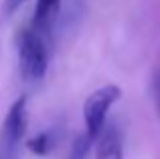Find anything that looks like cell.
Returning a JSON list of instances; mask_svg holds the SVG:
<instances>
[{
	"label": "cell",
	"instance_id": "obj_1",
	"mask_svg": "<svg viewBox=\"0 0 160 159\" xmlns=\"http://www.w3.org/2000/svg\"><path fill=\"white\" fill-rule=\"evenodd\" d=\"M18 61L20 74L27 82H39L45 78L49 68V51L43 35L35 29H24L18 37Z\"/></svg>",
	"mask_w": 160,
	"mask_h": 159
},
{
	"label": "cell",
	"instance_id": "obj_3",
	"mask_svg": "<svg viewBox=\"0 0 160 159\" xmlns=\"http://www.w3.org/2000/svg\"><path fill=\"white\" fill-rule=\"evenodd\" d=\"M27 123H28V116H27V98L20 96L12 102L10 110L6 114V120H4V137L10 145H16L20 139L24 137L27 133Z\"/></svg>",
	"mask_w": 160,
	"mask_h": 159
},
{
	"label": "cell",
	"instance_id": "obj_6",
	"mask_svg": "<svg viewBox=\"0 0 160 159\" xmlns=\"http://www.w3.org/2000/svg\"><path fill=\"white\" fill-rule=\"evenodd\" d=\"M55 143H57L55 131H43L37 137L28 139L27 147H28L31 153H35V155H39V157H45V155H49V153L55 149Z\"/></svg>",
	"mask_w": 160,
	"mask_h": 159
},
{
	"label": "cell",
	"instance_id": "obj_5",
	"mask_svg": "<svg viewBox=\"0 0 160 159\" xmlns=\"http://www.w3.org/2000/svg\"><path fill=\"white\" fill-rule=\"evenodd\" d=\"M59 6H61V0H37L35 16H32V29L39 31L41 35L51 31V27L57 20Z\"/></svg>",
	"mask_w": 160,
	"mask_h": 159
},
{
	"label": "cell",
	"instance_id": "obj_8",
	"mask_svg": "<svg viewBox=\"0 0 160 159\" xmlns=\"http://www.w3.org/2000/svg\"><path fill=\"white\" fill-rule=\"evenodd\" d=\"M24 2H27V0H4V6H6L8 14H12V12H16Z\"/></svg>",
	"mask_w": 160,
	"mask_h": 159
},
{
	"label": "cell",
	"instance_id": "obj_2",
	"mask_svg": "<svg viewBox=\"0 0 160 159\" xmlns=\"http://www.w3.org/2000/svg\"><path fill=\"white\" fill-rule=\"evenodd\" d=\"M120 96H122L120 86L108 84V86H102L99 90H95L87 98L85 106H83V118H85V131L93 139H98L102 135V131L106 129L108 112L120 100Z\"/></svg>",
	"mask_w": 160,
	"mask_h": 159
},
{
	"label": "cell",
	"instance_id": "obj_7",
	"mask_svg": "<svg viewBox=\"0 0 160 159\" xmlns=\"http://www.w3.org/2000/svg\"><path fill=\"white\" fill-rule=\"evenodd\" d=\"M93 137L89 135V133H83V135H79L77 139L73 141V147H71V153H69V157L67 159H85L87 157V153H89V149H91V143H93Z\"/></svg>",
	"mask_w": 160,
	"mask_h": 159
},
{
	"label": "cell",
	"instance_id": "obj_4",
	"mask_svg": "<svg viewBox=\"0 0 160 159\" xmlns=\"http://www.w3.org/2000/svg\"><path fill=\"white\" fill-rule=\"evenodd\" d=\"M98 159H124V141L116 124L103 129L99 135Z\"/></svg>",
	"mask_w": 160,
	"mask_h": 159
}]
</instances>
